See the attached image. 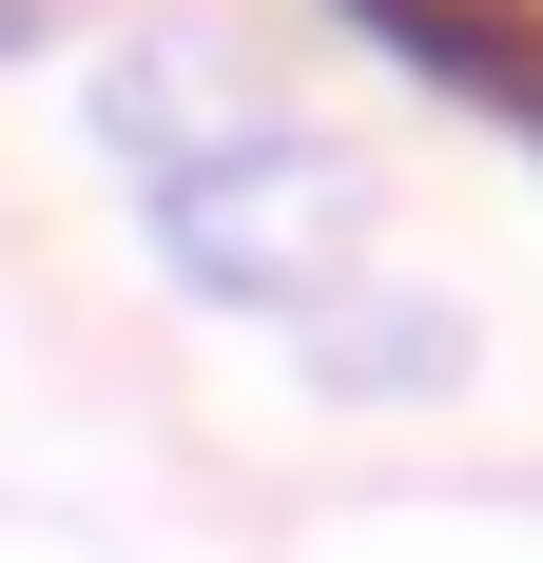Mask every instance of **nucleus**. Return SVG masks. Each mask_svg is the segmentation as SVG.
<instances>
[{
	"label": "nucleus",
	"mask_w": 543,
	"mask_h": 563,
	"mask_svg": "<svg viewBox=\"0 0 543 563\" xmlns=\"http://www.w3.org/2000/svg\"><path fill=\"white\" fill-rule=\"evenodd\" d=\"M136 233H156V273L214 291V311H330V291H350V253H369V175L330 156L311 117H253L233 156L156 175V195H136Z\"/></svg>",
	"instance_id": "1"
},
{
	"label": "nucleus",
	"mask_w": 543,
	"mask_h": 563,
	"mask_svg": "<svg viewBox=\"0 0 543 563\" xmlns=\"http://www.w3.org/2000/svg\"><path fill=\"white\" fill-rule=\"evenodd\" d=\"M78 117H98V156L117 175H136V195H156V175H195V156H233V136H253V58H233V40H175V20H156V40H98V78H78Z\"/></svg>",
	"instance_id": "2"
},
{
	"label": "nucleus",
	"mask_w": 543,
	"mask_h": 563,
	"mask_svg": "<svg viewBox=\"0 0 543 563\" xmlns=\"http://www.w3.org/2000/svg\"><path fill=\"white\" fill-rule=\"evenodd\" d=\"M291 331H311V389H369V408L466 389V311H446V291H330V311H291Z\"/></svg>",
	"instance_id": "3"
},
{
	"label": "nucleus",
	"mask_w": 543,
	"mask_h": 563,
	"mask_svg": "<svg viewBox=\"0 0 543 563\" xmlns=\"http://www.w3.org/2000/svg\"><path fill=\"white\" fill-rule=\"evenodd\" d=\"M40 40H58V0H0V58H40Z\"/></svg>",
	"instance_id": "4"
}]
</instances>
